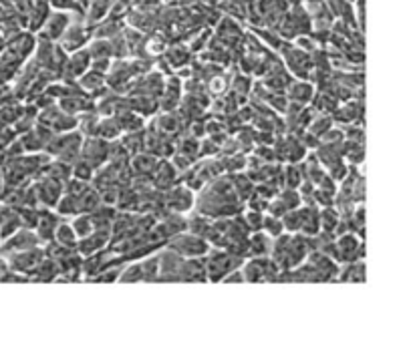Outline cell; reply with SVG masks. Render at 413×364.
Here are the masks:
<instances>
[{
	"instance_id": "277c9868",
	"label": "cell",
	"mask_w": 413,
	"mask_h": 364,
	"mask_svg": "<svg viewBox=\"0 0 413 364\" xmlns=\"http://www.w3.org/2000/svg\"><path fill=\"white\" fill-rule=\"evenodd\" d=\"M48 2H50V6H55V8H59V10L73 8V6H75V2H73V0H48Z\"/></svg>"
},
{
	"instance_id": "6da1fadb",
	"label": "cell",
	"mask_w": 413,
	"mask_h": 364,
	"mask_svg": "<svg viewBox=\"0 0 413 364\" xmlns=\"http://www.w3.org/2000/svg\"><path fill=\"white\" fill-rule=\"evenodd\" d=\"M63 34H65V38H63L65 48L83 47V45H85V41H87V36H89V32L85 31L81 24H75V27H67Z\"/></svg>"
},
{
	"instance_id": "5b68a950",
	"label": "cell",
	"mask_w": 413,
	"mask_h": 364,
	"mask_svg": "<svg viewBox=\"0 0 413 364\" xmlns=\"http://www.w3.org/2000/svg\"><path fill=\"white\" fill-rule=\"evenodd\" d=\"M349 2H353V0H349Z\"/></svg>"
},
{
	"instance_id": "7a4b0ae2",
	"label": "cell",
	"mask_w": 413,
	"mask_h": 364,
	"mask_svg": "<svg viewBox=\"0 0 413 364\" xmlns=\"http://www.w3.org/2000/svg\"><path fill=\"white\" fill-rule=\"evenodd\" d=\"M67 27H69V16L63 15V13H55V15L48 16V22H47V27H45V32H47L48 38H59Z\"/></svg>"
},
{
	"instance_id": "3957f363",
	"label": "cell",
	"mask_w": 413,
	"mask_h": 364,
	"mask_svg": "<svg viewBox=\"0 0 413 364\" xmlns=\"http://www.w3.org/2000/svg\"><path fill=\"white\" fill-rule=\"evenodd\" d=\"M75 236H77V234H75L71 227L63 225V227H59V232H57V241L63 244V246H75V244H77Z\"/></svg>"
}]
</instances>
